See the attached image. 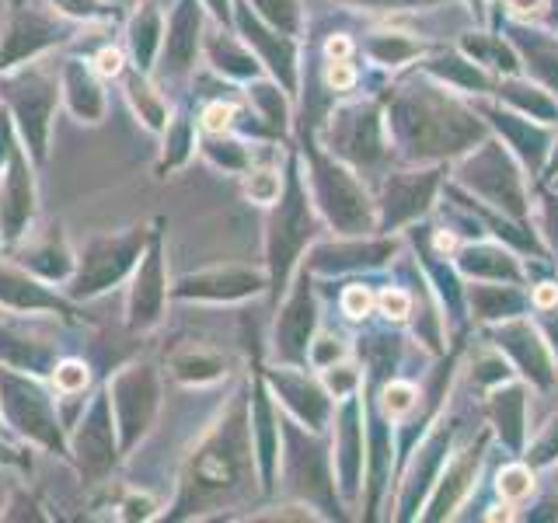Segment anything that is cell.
Here are the masks:
<instances>
[{"label": "cell", "instance_id": "1", "mask_svg": "<svg viewBox=\"0 0 558 523\" xmlns=\"http://www.w3.org/2000/svg\"><path fill=\"white\" fill-rule=\"evenodd\" d=\"M531 471L527 467H506L499 475V496L502 499H523L531 492Z\"/></svg>", "mask_w": 558, "mask_h": 523}, {"label": "cell", "instance_id": "2", "mask_svg": "<svg viewBox=\"0 0 558 523\" xmlns=\"http://www.w3.org/2000/svg\"><path fill=\"white\" fill-rule=\"evenodd\" d=\"M415 401V388L412 384H391L388 391H384V412L388 415H405Z\"/></svg>", "mask_w": 558, "mask_h": 523}, {"label": "cell", "instance_id": "3", "mask_svg": "<svg viewBox=\"0 0 558 523\" xmlns=\"http://www.w3.org/2000/svg\"><path fill=\"white\" fill-rule=\"evenodd\" d=\"M409 307H412V301H409V293H405V290L388 287V290L380 293V311L388 314V318H395V321L409 318Z\"/></svg>", "mask_w": 558, "mask_h": 523}, {"label": "cell", "instance_id": "4", "mask_svg": "<svg viewBox=\"0 0 558 523\" xmlns=\"http://www.w3.org/2000/svg\"><path fill=\"white\" fill-rule=\"evenodd\" d=\"M371 304H374V296L366 287H349L345 296H342V307H345L349 318H363V314L371 311Z\"/></svg>", "mask_w": 558, "mask_h": 523}, {"label": "cell", "instance_id": "5", "mask_svg": "<svg viewBox=\"0 0 558 523\" xmlns=\"http://www.w3.org/2000/svg\"><path fill=\"white\" fill-rule=\"evenodd\" d=\"M328 84L331 87H339V92H345V87H353V81H356V70L353 66H349L345 60H331L328 63Z\"/></svg>", "mask_w": 558, "mask_h": 523}, {"label": "cell", "instance_id": "6", "mask_svg": "<svg viewBox=\"0 0 558 523\" xmlns=\"http://www.w3.org/2000/svg\"><path fill=\"white\" fill-rule=\"evenodd\" d=\"M84 380H87V374H84V366L81 363H63L60 370H57V384L63 391H77V388H84Z\"/></svg>", "mask_w": 558, "mask_h": 523}, {"label": "cell", "instance_id": "7", "mask_svg": "<svg viewBox=\"0 0 558 523\" xmlns=\"http://www.w3.org/2000/svg\"><path fill=\"white\" fill-rule=\"evenodd\" d=\"M231 119H234V105H214V109H206L203 126L209 133H220V130L231 126Z\"/></svg>", "mask_w": 558, "mask_h": 523}, {"label": "cell", "instance_id": "8", "mask_svg": "<svg viewBox=\"0 0 558 523\" xmlns=\"http://www.w3.org/2000/svg\"><path fill=\"white\" fill-rule=\"evenodd\" d=\"M534 304H537V307H555V304H558V287H551V283L537 287V293H534Z\"/></svg>", "mask_w": 558, "mask_h": 523}, {"label": "cell", "instance_id": "9", "mask_svg": "<svg viewBox=\"0 0 558 523\" xmlns=\"http://www.w3.org/2000/svg\"><path fill=\"white\" fill-rule=\"evenodd\" d=\"M328 57L331 60H345L349 57V39H345V35H336V39H328Z\"/></svg>", "mask_w": 558, "mask_h": 523}, {"label": "cell", "instance_id": "10", "mask_svg": "<svg viewBox=\"0 0 558 523\" xmlns=\"http://www.w3.org/2000/svg\"><path fill=\"white\" fill-rule=\"evenodd\" d=\"M248 188L255 192L258 199H272V192H276V179H272V174H262V182H258V185L252 182Z\"/></svg>", "mask_w": 558, "mask_h": 523}, {"label": "cell", "instance_id": "11", "mask_svg": "<svg viewBox=\"0 0 558 523\" xmlns=\"http://www.w3.org/2000/svg\"><path fill=\"white\" fill-rule=\"evenodd\" d=\"M513 14H537L541 8H545V0H510Z\"/></svg>", "mask_w": 558, "mask_h": 523}, {"label": "cell", "instance_id": "12", "mask_svg": "<svg viewBox=\"0 0 558 523\" xmlns=\"http://www.w3.org/2000/svg\"><path fill=\"white\" fill-rule=\"evenodd\" d=\"M101 70H105V74H119V52L112 49V52H101Z\"/></svg>", "mask_w": 558, "mask_h": 523}, {"label": "cell", "instance_id": "13", "mask_svg": "<svg viewBox=\"0 0 558 523\" xmlns=\"http://www.w3.org/2000/svg\"><path fill=\"white\" fill-rule=\"evenodd\" d=\"M436 248H440V252H450V248H453V234H436Z\"/></svg>", "mask_w": 558, "mask_h": 523}]
</instances>
